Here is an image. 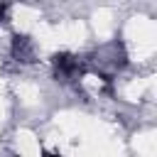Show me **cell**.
Returning a JSON list of instances; mask_svg holds the SVG:
<instances>
[{"label":"cell","instance_id":"obj_1","mask_svg":"<svg viewBox=\"0 0 157 157\" xmlns=\"http://www.w3.org/2000/svg\"><path fill=\"white\" fill-rule=\"evenodd\" d=\"M12 54H15L20 61H32V56H34V44L29 42V37L17 34L15 42H12Z\"/></svg>","mask_w":157,"mask_h":157},{"label":"cell","instance_id":"obj_2","mask_svg":"<svg viewBox=\"0 0 157 157\" xmlns=\"http://www.w3.org/2000/svg\"><path fill=\"white\" fill-rule=\"evenodd\" d=\"M54 66H56V74L61 76H74L78 71V59L69 56V54H56L54 56Z\"/></svg>","mask_w":157,"mask_h":157},{"label":"cell","instance_id":"obj_3","mask_svg":"<svg viewBox=\"0 0 157 157\" xmlns=\"http://www.w3.org/2000/svg\"><path fill=\"white\" fill-rule=\"evenodd\" d=\"M7 17V2H0V22H5Z\"/></svg>","mask_w":157,"mask_h":157},{"label":"cell","instance_id":"obj_4","mask_svg":"<svg viewBox=\"0 0 157 157\" xmlns=\"http://www.w3.org/2000/svg\"><path fill=\"white\" fill-rule=\"evenodd\" d=\"M47 157H56V155H47Z\"/></svg>","mask_w":157,"mask_h":157}]
</instances>
